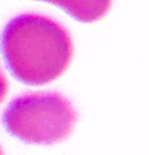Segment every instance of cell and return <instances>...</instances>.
I'll return each instance as SVG.
<instances>
[{"label": "cell", "mask_w": 149, "mask_h": 155, "mask_svg": "<svg viewBox=\"0 0 149 155\" xmlns=\"http://www.w3.org/2000/svg\"><path fill=\"white\" fill-rule=\"evenodd\" d=\"M62 8L80 22H95L108 13L113 0H38Z\"/></svg>", "instance_id": "3"}, {"label": "cell", "mask_w": 149, "mask_h": 155, "mask_svg": "<svg viewBox=\"0 0 149 155\" xmlns=\"http://www.w3.org/2000/svg\"><path fill=\"white\" fill-rule=\"evenodd\" d=\"M78 112L59 94H27L15 98L3 114L11 136L30 144H56L67 139Z\"/></svg>", "instance_id": "2"}, {"label": "cell", "mask_w": 149, "mask_h": 155, "mask_svg": "<svg viewBox=\"0 0 149 155\" xmlns=\"http://www.w3.org/2000/svg\"><path fill=\"white\" fill-rule=\"evenodd\" d=\"M3 57L10 73L27 86H45L68 68L73 43L63 27L40 15H22L3 30Z\"/></svg>", "instance_id": "1"}]
</instances>
